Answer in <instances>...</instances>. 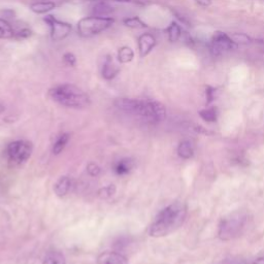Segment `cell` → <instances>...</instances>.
Here are the masks:
<instances>
[{
  "label": "cell",
  "mask_w": 264,
  "mask_h": 264,
  "mask_svg": "<svg viewBox=\"0 0 264 264\" xmlns=\"http://www.w3.org/2000/svg\"><path fill=\"white\" fill-rule=\"evenodd\" d=\"M56 7V4L51 1H40L32 3L30 5V10L35 14H46L48 12H51Z\"/></svg>",
  "instance_id": "cell-17"
},
{
  "label": "cell",
  "mask_w": 264,
  "mask_h": 264,
  "mask_svg": "<svg viewBox=\"0 0 264 264\" xmlns=\"http://www.w3.org/2000/svg\"><path fill=\"white\" fill-rule=\"evenodd\" d=\"M155 46L156 39L152 34H150V33H145V34L138 37V50L139 55L142 58L150 54Z\"/></svg>",
  "instance_id": "cell-11"
},
{
  "label": "cell",
  "mask_w": 264,
  "mask_h": 264,
  "mask_svg": "<svg viewBox=\"0 0 264 264\" xmlns=\"http://www.w3.org/2000/svg\"><path fill=\"white\" fill-rule=\"evenodd\" d=\"M214 264H245V262L238 257H234V256H225V257L214 262Z\"/></svg>",
  "instance_id": "cell-25"
},
{
  "label": "cell",
  "mask_w": 264,
  "mask_h": 264,
  "mask_svg": "<svg viewBox=\"0 0 264 264\" xmlns=\"http://www.w3.org/2000/svg\"><path fill=\"white\" fill-rule=\"evenodd\" d=\"M263 1H264V0H263Z\"/></svg>",
  "instance_id": "cell-34"
},
{
  "label": "cell",
  "mask_w": 264,
  "mask_h": 264,
  "mask_svg": "<svg viewBox=\"0 0 264 264\" xmlns=\"http://www.w3.org/2000/svg\"><path fill=\"white\" fill-rule=\"evenodd\" d=\"M44 21L47 22L51 28V38L54 41H60L69 35L72 28L70 24L57 20L51 15L44 18Z\"/></svg>",
  "instance_id": "cell-8"
},
{
  "label": "cell",
  "mask_w": 264,
  "mask_h": 264,
  "mask_svg": "<svg viewBox=\"0 0 264 264\" xmlns=\"http://www.w3.org/2000/svg\"><path fill=\"white\" fill-rule=\"evenodd\" d=\"M15 37V31L7 21L0 19V38L8 39Z\"/></svg>",
  "instance_id": "cell-20"
},
{
  "label": "cell",
  "mask_w": 264,
  "mask_h": 264,
  "mask_svg": "<svg viewBox=\"0 0 264 264\" xmlns=\"http://www.w3.org/2000/svg\"><path fill=\"white\" fill-rule=\"evenodd\" d=\"M186 216V205L180 201L172 202L157 214L148 227V235L152 237H163L172 233L183 225Z\"/></svg>",
  "instance_id": "cell-2"
},
{
  "label": "cell",
  "mask_w": 264,
  "mask_h": 264,
  "mask_svg": "<svg viewBox=\"0 0 264 264\" xmlns=\"http://www.w3.org/2000/svg\"><path fill=\"white\" fill-rule=\"evenodd\" d=\"M230 37L232 38L236 45H248L251 43V38L244 34V33H235V34H232Z\"/></svg>",
  "instance_id": "cell-26"
},
{
  "label": "cell",
  "mask_w": 264,
  "mask_h": 264,
  "mask_svg": "<svg viewBox=\"0 0 264 264\" xmlns=\"http://www.w3.org/2000/svg\"><path fill=\"white\" fill-rule=\"evenodd\" d=\"M116 186L115 185H107L105 187H102L99 189L98 191V196L102 198V199H109L112 196H114V194L116 193Z\"/></svg>",
  "instance_id": "cell-23"
},
{
  "label": "cell",
  "mask_w": 264,
  "mask_h": 264,
  "mask_svg": "<svg viewBox=\"0 0 264 264\" xmlns=\"http://www.w3.org/2000/svg\"><path fill=\"white\" fill-rule=\"evenodd\" d=\"M237 45L230 36L223 32H216L212 38L211 51L214 55H222L225 52L236 50Z\"/></svg>",
  "instance_id": "cell-7"
},
{
  "label": "cell",
  "mask_w": 264,
  "mask_h": 264,
  "mask_svg": "<svg viewBox=\"0 0 264 264\" xmlns=\"http://www.w3.org/2000/svg\"><path fill=\"white\" fill-rule=\"evenodd\" d=\"M195 1L202 6H209L211 4V0H195Z\"/></svg>",
  "instance_id": "cell-30"
},
{
  "label": "cell",
  "mask_w": 264,
  "mask_h": 264,
  "mask_svg": "<svg viewBox=\"0 0 264 264\" xmlns=\"http://www.w3.org/2000/svg\"><path fill=\"white\" fill-rule=\"evenodd\" d=\"M115 106L118 110L129 114L146 124L155 125L162 122L166 117L165 106L155 100H143V99L118 98L115 100Z\"/></svg>",
  "instance_id": "cell-1"
},
{
  "label": "cell",
  "mask_w": 264,
  "mask_h": 264,
  "mask_svg": "<svg viewBox=\"0 0 264 264\" xmlns=\"http://www.w3.org/2000/svg\"><path fill=\"white\" fill-rule=\"evenodd\" d=\"M49 95L55 102L71 109H85L91 104L90 96L72 84L57 85L49 90Z\"/></svg>",
  "instance_id": "cell-3"
},
{
  "label": "cell",
  "mask_w": 264,
  "mask_h": 264,
  "mask_svg": "<svg viewBox=\"0 0 264 264\" xmlns=\"http://www.w3.org/2000/svg\"><path fill=\"white\" fill-rule=\"evenodd\" d=\"M134 58V53L132 51V49L129 47H122L119 52H118V57L117 59L120 63H129Z\"/></svg>",
  "instance_id": "cell-19"
},
{
  "label": "cell",
  "mask_w": 264,
  "mask_h": 264,
  "mask_svg": "<svg viewBox=\"0 0 264 264\" xmlns=\"http://www.w3.org/2000/svg\"><path fill=\"white\" fill-rule=\"evenodd\" d=\"M63 60H64V62H65L66 64L69 65V66H74V65H76V63H77V58H76V56H74L72 53H69V52L64 54V56H63Z\"/></svg>",
  "instance_id": "cell-28"
},
{
  "label": "cell",
  "mask_w": 264,
  "mask_h": 264,
  "mask_svg": "<svg viewBox=\"0 0 264 264\" xmlns=\"http://www.w3.org/2000/svg\"><path fill=\"white\" fill-rule=\"evenodd\" d=\"M71 188V180L67 176L60 177L54 185V192L58 197H64L68 194Z\"/></svg>",
  "instance_id": "cell-13"
},
{
  "label": "cell",
  "mask_w": 264,
  "mask_h": 264,
  "mask_svg": "<svg viewBox=\"0 0 264 264\" xmlns=\"http://www.w3.org/2000/svg\"><path fill=\"white\" fill-rule=\"evenodd\" d=\"M41 264H66L65 256L59 251L49 252Z\"/></svg>",
  "instance_id": "cell-15"
},
{
  "label": "cell",
  "mask_w": 264,
  "mask_h": 264,
  "mask_svg": "<svg viewBox=\"0 0 264 264\" xmlns=\"http://www.w3.org/2000/svg\"><path fill=\"white\" fill-rule=\"evenodd\" d=\"M119 61H116L115 58L111 55L106 56L102 66V77L103 79L110 81L117 77V74L120 71V66L118 64Z\"/></svg>",
  "instance_id": "cell-10"
},
{
  "label": "cell",
  "mask_w": 264,
  "mask_h": 264,
  "mask_svg": "<svg viewBox=\"0 0 264 264\" xmlns=\"http://www.w3.org/2000/svg\"><path fill=\"white\" fill-rule=\"evenodd\" d=\"M248 223V213L246 211H234L222 218L218 235L222 241H231L242 235Z\"/></svg>",
  "instance_id": "cell-4"
},
{
  "label": "cell",
  "mask_w": 264,
  "mask_h": 264,
  "mask_svg": "<svg viewBox=\"0 0 264 264\" xmlns=\"http://www.w3.org/2000/svg\"><path fill=\"white\" fill-rule=\"evenodd\" d=\"M134 161L130 158H122L118 161H116L113 169L116 175L118 176H126L134 168Z\"/></svg>",
  "instance_id": "cell-12"
},
{
  "label": "cell",
  "mask_w": 264,
  "mask_h": 264,
  "mask_svg": "<svg viewBox=\"0 0 264 264\" xmlns=\"http://www.w3.org/2000/svg\"><path fill=\"white\" fill-rule=\"evenodd\" d=\"M69 134L68 133H62L59 136H58L55 140V143L53 144V148H52V152L55 155H59L67 145V143L69 142Z\"/></svg>",
  "instance_id": "cell-16"
},
{
  "label": "cell",
  "mask_w": 264,
  "mask_h": 264,
  "mask_svg": "<svg viewBox=\"0 0 264 264\" xmlns=\"http://www.w3.org/2000/svg\"><path fill=\"white\" fill-rule=\"evenodd\" d=\"M116 1H118V2H129L130 0H116Z\"/></svg>",
  "instance_id": "cell-33"
},
{
  "label": "cell",
  "mask_w": 264,
  "mask_h": 264,
  "mask_svg": "<svg viewBox=\"0 0 264 264\" xmlns=\"http://www.w3.org/2000/svg\"><path fill=\"white\" fill-rule=\"evenodd\" d=\"M253 264H264V257H260L258 259H256Z\"/></svg>",
  "instance_id": "cell-31"
},
{
  "label": "cell",
  "mask_w": 264,
  "mask_h": 264,
  "mask_svg": "<svg viewBox=\"0 0 264 264\" xmlns=\"http://www.w3.org/2000/svg\"><path fill=\"white\" fill-rule=\"evenodd\" d=\"M113 12H114V7L105 1L99 2L95 4V6L93 7V14L96 16H107L112 15Z\"/></svg>",
  "instance_id": "cell-18"
},
{
  "label": "cell",
  "mask_w": 264,
  "mask_h": 264,
  "mask_svg": "<svg viewBox=\"0 0 264 264\" xmlns=\"http://www.w3.org/2000/svg\"><path fill=\"white\" fill-rule=\"evenodd\" d=\"M32 34V31L29 28H23L19 31L15 32V36L18 38H27Z\"/></svg>",
  "instance_id": "cell-29"
},
{
  "label": "cell",
  "mask_w": 264,
  "mask_h": 264,
  "mask_svg": "<svg viewBox=\"0 0 264 264\" xmlns=\"http://www.w3.org/2000/svg\"><path fill=\"white\" fill-rule=\"evenodd\" d=\"M3 112H4V106L0 103V115H1Z\"/></svg>",
  "instance_id": "cell-32"
},
{
  "label": "cell",
  "mask_w": 264,
  "mask_h": 264,
  "mask_svg": "<svg viewBox=\"0 0 264 264\" xmlns=\"http://www.w3.org/2000/svg\"><path fill=\"white\" fill-rule=\"evenodd\" d=\"M200 117L208 122H214L217 120V110L214 109V107H212V109H208V110H202L199 113Z\"/></svg>",
  "instance_id": "cell-24"
},
{
  "label": "cell",
  "mask_w": 264,
  "mask_h": 264,
  "mask_svg": "<svg viewBox=\"0 0 264 264\" xmlns=\"http://www.w3.org/2000/svg\"><path fill=\"white\" fill-rule=\"evenodd\" d=\"M125 26L133 29H140V28H146L148 25L140 20L138 16H133V18H127L123 21Z\"/></svg>",
  "instance_id": "cell-22"
},
{
  "label": "cell",
  "mask_w": 264,
  "mask_h": 264,
  "mask_svg": "<svg viewBox=\"0 0 264 264\" xmlns=\"http://www.w3.org/2000/svg\"><path fill=\"white\" fill-rule=\"evenodd\" d=\"M114 23L115 19L112 16H86L79 21L78 31L84 37L93 36L109 29Z\"/></svg>",
  "instance_id": "cell-5"
},
{
  "label": "cell",
  "mask_w": 264,
  "mask_h": 264,
  "mask_svg": "<svg viewBox=\"0 0 264 264\" xmlns=\"http://www.w3.org/2000/svg\"><path fill=\"white\" fill-rule=\"evenodd\" d=\"M100 170H101L100 167H99L96 163H93V162L89 163L87 166V172L91 177H97L99 173H100Z\"/></svg>",
  "instance_id": "cell-27"
},
{
  "label": "cell",
  "mask_w": 264,
  "mask_h": 264,
  "mask_svg": "<svg viewBox=\"0 0 264 264\" xmlns=\"http://www.w3.org/2000/svg\"><path fill=\"white\" fill-rule=\"evenodd\" d=\"M33 145L29 140H15L5 148V157L12 165L18 166L26 162L32 155Z\"/></svg>",
  "instance_id": "cell-6"
},
{
  "label": "cell",
  "mask_w": 264,
  "mask_h": 264,
  "mask_svg": "<svg viewBox=\"0 0 264 264\" xmlns=\"http://www.w3.org/2000/svg\"><path fill=\"white\" fill-rule=\"evenodd\" d=\"M97 264H128V258L120 252L106 251L98 256Z\"/></svg>",
  "instance_id": "cell-9"
},
{
  "label": "cell",
  "mask_w": 264,
  "mask_h": 264,
  "mask_svg": "<svg viewBox=\"0 0 264 264\" xmlns=\"http://www.w3.org/2000/svg\"><path fill=\"white\" fill-rule=\"evenodd\" d=\"M167 34H168V39L171 43H176V41L179 40V38L182 35V31L179 25L176 22H172L170 24V26L167 29Z\"/></svg>",
  "instance_id": "cell-21"
},
{
  "label": "cell",
  "mask_w": 264,
  "mask_h": 264,
  "mask_svg": "<svg viewBox=\"0 0 264 264\" xmlns=\"http://www.w3.org/2000/svg\"><path fill=\"white\" fill-rule=\"evenodd\" d=\"M178 154L183 159L191 158L194 154V146L190 140H183L178 147Z\"/></svg>",
  "instance_id": "cell-14"
}]
</instances>
